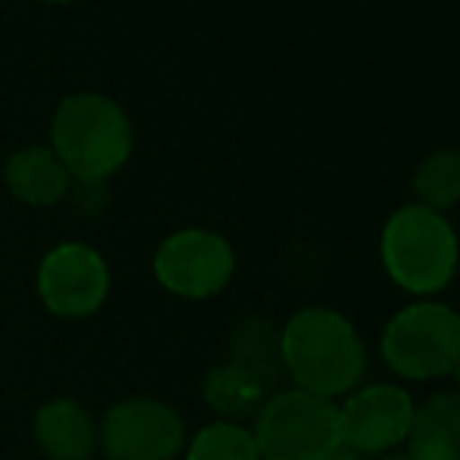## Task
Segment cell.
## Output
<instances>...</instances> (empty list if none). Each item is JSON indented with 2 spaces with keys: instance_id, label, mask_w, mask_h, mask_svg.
<instances>
[{
  "instance_id": "cell-4",
  "label": "cell",
  "mask_w": 460,
  "mask_h": 460,
  "mask_svg": "<svg viewBox=\"0 0 460 460\" xmlns=\"http://www.w3.org/2000/svg\"><path fill=\"white\" fill-rule=\"evenodd\" d=\"M261 460H329L341 448L339 404L304 388L267 398L254 417Z\"/></svg>"
},
{
  "instance_id": "cell-21",
  "label": "cell",
  "mask_w": 460,
  "mask_h": 460,
  "mask_svg": "<svg viewBox=\"0 0 460 460\" xmlns=\"http://www.w3.org/2000/svg\"><path fill=\"white\" fill-rule=\"evenodd\" d=\"M44 4H75V0H44Z\"/></svg>"
},
{
  "instance_id": "cell-15",
  "label": "cell",
  "mask_w": 460,
  "mask_h": 460,
  "mask_svg": "<svg viewBox=\"0 0 460 460\" xmlns=\"http://www.w3.org/2000/svg\"><path fill=\"white\" fill-rule=\"evenodd\" d=\"M413 188L420 194V204L436 213L460 204V151L455 147L432 151L413 172Z\"/></svg>"
},
{
  "instance_id": "cell-20",
  "label": "cell",
  "mask_w": 460,
  "mask_h": 460,
  "mask_svg": "<svg viewBox=\"0 0 460 460\" xmlns=\"http://www.w3.org/2000/svg\"><path fill=\"white\" fill-rule=\"evenodd\" d=\"M451 376H455V382H457V392H460V360L455 364V369H451Z\"/></svg>"
},
{
  "instance_id": "cell-19",
  "label": "cell",
  "mask_w": 460,
  "mask_h": 460,
  "mask_svg": "<svg viewBox=\"0 0 460 460\" xmlns=\"http://www.w3.org/2000/svg\"><path fill=\"white\" fill-rule=\"evenodd\" d=\"M379 460H411V455H407V451H401V448H394V451H385V455H379Z\"/></svg>"
},
{
  "instance_id": "cell-12",
  "label": "cell",
  "mask_w": 460,
  "mask_h": 460,
  "mask_svg": "<svg viewBox=\"0 0 460 460\" xmlns=\"http://www.w3.org/2000/svg\"><path fill=\"white\" fill-rule=\"evenodd\" d=\"M407 455L411 460H460V392L432 394L413 411Z\"/></svg>"
},
{
  "instance_id": "cell-17",
  "label": "cell",
  "mask_w": 460,
  "mask_h": 460,
  "mask_svg": "<svg viewBox=\"0 0 460 460\" xmlns=\"http://www.w3.org/2000/svg\"><path fill=\"white\" fill-rule=\"evenodd\" d=\"M69 194H73V207L82 217H97L110 200L107 182H73Z\"/></svg>"
},
{
  "instance_id": "cell-5",
  "label": "cell",
  "mask_w": 460,
  "mask_h": 460,
  "mask_svg": "<svg viewBox=\"0 0 460 460\" xmlns=\"http://www.w3.org/2000/svg\"><path fill=\"white\" fill-rule=\"evenodd\" d=\"M382 358L404 379H438L460 360V314L445 304L404 307L382 332Z\"/></svg>"
},
{
  "instance_id": "cell-7",
  "label": "cell",
  "mask_w": 460,
  "mask_h": 460,
  "mask_svg": "<svg viewBox=\"0 0 460 460\" xmlns=\"http://www.w3.org/2000/svg\"><path fill=\"white\" fill-rule=\"evenodd\" d=\"M235 273V251L210 229L172 232L154 257V276L166 291L188 301L213 297Z\"/></svg>"
},
{
  "instance_id": "cell-11",
  "label": "cell",
  "mask_w": 460,
  "mask_h": 460,
  "mask_svg": "<svg viewBox=\"0 0 460 460\" xmlns=\"http://www.w3.org/2000/svg\"><path fill=\"white\" fill-rule=\"evenodd\" d=\"M4 182L19 204L29 207H50L57 200L69 198L73 176L60 164L50 147H22L16 151L4 166Z\"/></svg>"
},
{
  "instance_id": "cell-10",
  "label": "cell",
  "mask_w": 460,
  "mask_h": 460,
  "mask_svg": "<svg viewBox=\"0 0 460 460\" xmlns=\"http://www.w3.org/2000/svg\"><path fill=\"white\" fill-rule=\"evenodd\" d=\"M35 442L50 460H92L101 451V432L85 404L75 398H50L35 413Z\"/></svg>"
},
{
  "instance_id": "cell-18",
  "label": "cell",
  "mask_w": 460,
  "mask_h": 460,
  "mask_svg": "<svg viewBox=\"0 0 460 460\" xmlns=\"http://www.w3.org/2000/svg\"><path fill=\"white\" fill-rule=\"evenodd\" d=\"M329 460H367L364 455H358V451H351V448H339Z\"/></svg>"
},
{
  "instance_id": "cell-13",
  "label": "cell",
  "mask_w": 460,
  "mask_h": 460,
  "mask_svg": "<svg viewBox=\"0 0 460 460\" xmlns=\"http://www.w3.org/2000/svg\"><path fill=\"white\" fill-rule=\"evenodd\" d=\"M204 401L223 417V423L242 426V420L257 417L267 404V385L244 367L226 360L204 376Z\"/></svg>"
},
{
  "instance_id": "cell-14",
  "label": "cell",
  "mask_w": 460,
  "mask_h": 460,
  "mask_svg": "<svg viewBox=\"0 0 460 460\" xmlns=\"http://www.w3.org/2000/svg\"><path fill=\"white\" fill-rule=\"evenodd\" d=\"M229 360L254 373L270 388L285 373L282 329L267 316H244L229 335Z\"/></svg>"
},
{
  "instance_id": "cell-2",
  "label": "cell",
  "mask_w": 460,
  "mask_h": 460,
  "mask_svg": "<svg viewBox=\"0 0 460 460\" xmlns=\"http://www.w3.org/2000/svg\"><path fill=\"white\" fill-rule=\"evenodd\" d=\"M132 122L116 101L94 92L69 94L50 122V151L73 182H107L132 157Z\"/></svg>"
},
{
  "instance_id": "cell-6",
  "label": "cell",
  "mask_w": 460,
  "mask_h": 460,
  "mask_svg": "<svg viewBox=\"0 0 460 460\" xmlns=\"http://www.w3.org/2000/svg\"><path fill=\"white\" fill-rule=\"evenodd\" d=\"M107 460H172L185 448V420L166 401H116L97 423Z\"/></svg>"
},
{
  "instance_id": "cell-16",
  "label": "cell",
  "mask_w": 460,
  "mask_h": 460,
  "mask_svg": "<svg viewBox=\"0 0 460 460\" xmlns=\"http://www.w3.org/2000/svg\"><path fill=\"white\" fill-rule=\"evenodd\" d=\"M185 460H261V451H257L251 429L217 420L191 438Z\"/></svg>"
},
{
  "instance_id": "cell-8",
  "label": "cell",
  "mask_w": 460,
  "mask_h": 460,
  "mask_svg": "<svg viewBox=\"0 0 460 460\" xmlns=\"http://www.w3.org/2000/svg\"><path fill=\"white\" fill-rule=\"evenodd\" d=\"M38 295L44 307L63 320L97 314L110 295V267L101 251L79 242L57 244L38 267Z\"/></svg>"
},
{
  "instance_id": "cell-9",
  "label": "cell",
  "mask_w": 460,
  "mask_h": 460,
  "mask_svg": "<svg viewBox=\"0 0 460 460\" xmlns=\"http://www.w3.org/2000/svg\"><path fill=\"white\" fill-rule=\"evenodd\" d=\"M413 398L401 385L354 388L339 407L341 448L364 457H379L407 442L413 423Z\"/></svg>"
},
{
  "instance_id": "cell-3",
  "label": "cell",
  "mask_w": 460,
  "mask_h": 460,
  "mask_svg": "<svg viewBox=\"0 0 460 460\" xmlns=\"http://www.w3.org/2000/svg\"><path fill=\"white\" fill-rule=\"evenodd\" d=\"M382 263L404 291H442L457 270V235L442 213L423 204L401 207L382 229Z\"/></svg>"
},
{
  "instance_id": "cell-1",
  "label": "cell",
  "mask_w": 460,
  "mask_h": 460,
  "mask_svg": "<svg viewBox=\"0 0 460 460\" xmlns=\"http://www.w3.org/2000/svg\"><path fill=\"white\" fill-rule=\"evenodd\" d=\"M282 360L297 388L335 401L364 379L367 348L339 310L304 307L282 329Z\"/></svg>"
}]
</instances>
